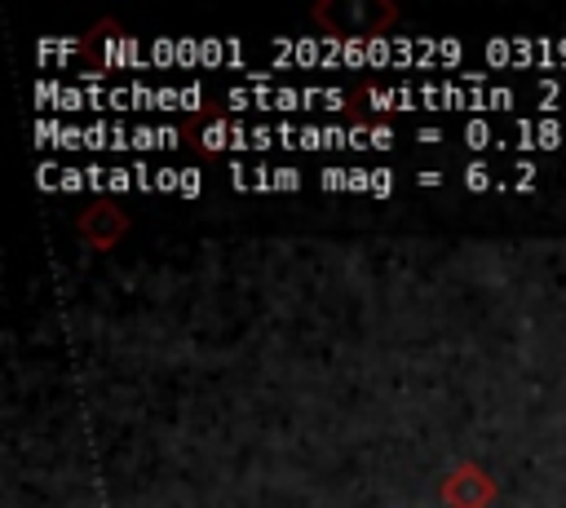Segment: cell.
<instances>
[{
    "mask_svg": "<svg viewBox=\"0 0 566 508\" xmlns=\"http://www.w3.org/2000/svg\"><path fill=\"white\" fill-rule=\"evenodd\" d=\"M314 22L327 35H380L385 27L398 22V9L376 0H336V4H318Z\"/></svg>",
    "mask_w": 566,
    "mask_h": 508,
    "instance_id": "obj_1",
    "label": "cell"
},
{
    "mask_svg": "<svg viewBox=\"0 0 566 508\" xmlns=\"http://www.w3.org/2000/svg\"><path fill=\"white\" fill-rule=\"evenodd\" d=\"M438 495H442L447 508H486V504L495 499V481H491V473H486L482 464L464 459V464H455V468L442 477Z\"/></svg>",
    "mask_w": 566,
    "mask_h": 508,
    "instance_id": "obj_2",
    "label": "cell"
},
{
    "mask_svg": "<svg viewBox=\"0 0 566 508\" xmlns=\"http://www.w3.org/2000/svg\"><path fill=\"white\" fill-rule=\"evenodd\" d=\"M75 230H80V239H84L88 247L111 252V247L124 239L128 216H124V208H119L115 199H93V203H88V208L75 216Z\"/></svg>",
    "mask_w": 566,
    "mask_h": 508,
    "instance_id": "obj_3",
    "label": "cell"
}]
</instances>
